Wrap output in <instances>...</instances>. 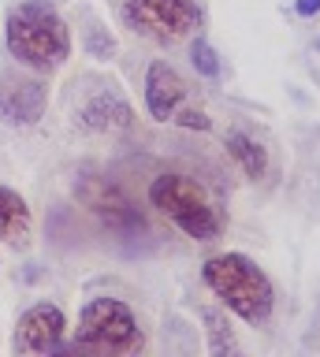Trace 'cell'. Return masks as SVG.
Segmentation results:
<instances>
[{"instance_id":"6da1fadb","label":"cell","mask_w":320,"mask_h":357,"mask_svg":"<svg viewBox=\"0 0 320 357\" xmlns=\"http://www.w3.org/2000/svg\"><path fill=\"white\" fill-rule=\"evenodd\" d=\"M4 45L30 71H52L71 56V30L49 0H26L8 11Z\"/></svg>"},{"instance_id":"7a4b0ae2","label":"cell","mask_w":320,"mask_h":357,"mask_svg":"<svg viewBox=\"0 0 320 357\" xmlns=\"http://www.w3.org/2000/svg\"><path fill=\"white\" fill-rule=\"evenodd\" d=\"M201 279L224 305L246 324H264L272 317L275 305V290L272 279L257 268V261H250L246 253H216L201 264Z\"/></svg>"},{"instance_id":"3957f363","label":"cell","mask_w":320,"mask_h":357,"mask_svg":"<svg viewBox=\"0 0 320 357\" xmlns=\"http://www.w3.org/2000/svg\"><path fill=\"white\" fill-rule=\"evenodd\" d=\"M146 350V335L138 328V317L119 298H90L79 312L75 342L63 346V354H101V357H127Z\"/></svg>"},{"instance_id":"277c9868","label":"cell","mask_w":320,"mask_h":357,"mask_svg":"<svg viewBox=\"0 0 320 357\" xmlns=\"http://www.w3.org/2000/svg\"><path fill=\"white\" fill-rule=\"evenodd\" d=\"M149 205L168 216L186 238L194 242H213L224 231V216H220L216 201L205 194L197 178L183 172H164L149 183Z\"/></svg>"},{"instance_id":"5b68a950","label":"cell","mask_w":320,"mask_h":357,"mask_svg":"<svg viewBox=\"0 0 320 357\" xmlns=\"http://www.w3.org/2000/svg\"><path fill=\"white\" fill-rule=\"evenodd\" d=\"M75 201L90 212V216L108 227L112 234H142L146 231V216H142V208L135 201L127 197V190L116 183V178H108L105 172H93V167H82L79 175H75Z\"/></svg>"},{"instance_id":"8992f818","label":"cell","mask_w":320,"mask_h":357,"mask_svg":"<svg viewBox=\"0 0 320 357\" xmlns=\"http://www.w3.org/2000/svg\"><path fill=\"white\" fill-rule=\"evenodd\" d=\"M123 22L153 41H179L201 26L197 0H123Z\"/></svg>"},{"instance_id":"52a82bcc","label":"cell","mask_w":320,"mask_h":357,"mask_svg":"<svg viewBox=\"0 0 320 357\" xmlns=\"http://www.w3.org/2000/svg\"><path fill=\"white\" fill-rule=\"evenodd\" d=\"M63 335H68V317L56 301H38L30 305L15 324V354H63Z\"/></svg>"},{"instance_id":"ba28073f","label":"cell","mask_w":320,"mask_h":357,"mask_svg":"<svg viewBox=\"0 0 320 357\" xmlns=\"http://www.w3.org/2000/svg\"><path fill=\"white\" fill-rule=\"evenodd\" d=\"M49 86L26 75H0V119L8 127H34L45 116Z\"/></svg>"},{"instance_id":"9c48e42d","label":"cell","mask_w":320,"mask_h":357,"mask_svg":"<svg viewBox=\"0 0 320 357\" xmlns=\"http://www.w3.org/2000/svg\"><path fill=\"white\" fill-rule=\"evenodd\" d=\"M183 100H186L183 75L175 71L172 63L153 60L149 71H146V112H149L157 123H168L175 112L183 108Z\"/></svg>"},{"instance_id":"30bf717a","label":"cell","mask_w":320,"mask_h":357,"mask_svg":"<svg viewBox=\"0 0 320 357\" xmlns=\"http://www.w3.org/2000/svg\"><path fill=\"white\" fill-rule=\"evenodd\" d=\"M79 123H82V130H93V134L130 130L135 127V108H130L123 97H116V93H97V97H90L82 105Z\"/></svg>"},{"instance_id":"8fae6325","label":"cell","mask_w":320,"mask_h":357,"mask_svg":"<svg viewBox=\"0 0 320 357\" xmlns=\"http://www.w3.org/2000/svg\"><path fill=\"white\" fill-rule=\"evenodd\" d=\"M34 234V212L26 197L12 186H0V242L8 245H26Z\"/></svg>"},{"instance_id":"7c38bea8","label":"cell","mask_w":320,"mask_h":357,"mask_svg":"<svg viewBox=\"0 0 320 357\" xmlns=\"http://www.w3.org/2000/svg\"><path fill=\"white\" fill-rule=\"evenodd\" d=\"M227 153L235 156L238 167H242L250 178H264V172H268V153H264L261 142L250 138L246 130H231V134H227Z\"/></svg>"},{"instance_id":"4fadbf2b","label":"cell","mask_w":320,"mask_h":357,"mask_svg":"<svg viewBox=\"0 0 320 357\" xmlns=\"http://www.w3.org/2000/svg\"><path fill=\"white\" fill-rule=\"evenodd\" d=\"M201 320H205V331H208V350H213V354H235V350H238L235 335H231V328L224 324V317H220L216 309H201Z\"/></svg>"},{"instance_id":"5bb4252c","label":"cell","mask_w":320,"mask_h":357,"mask_svg":"<svg viewBox=\"0 0 320 357\" xmlns=\"http://www.w3.org/2000/svg\"><path fill=\"white\" fill-rule=\"evenodd\" d=\"M190 60H194V67H197V75L220 78V56H216V49H213L208 41L197 38V41L190 45Z\"/></svg>"},{"instance_id":"9a60e30c","label":"cell","mask_w":320,"mask_h":357,"mask_svg":"<svg viewBox=\"0 0 320 357\" xmlns=\"http://www.w3.org/2000/svg\"><path fill=\"white\" fill-rule=\"evenodd\" d=\"M172 123H179V127H186V130H208L213 127V119H208L205 112H197V108H179L172 116Z\"/></svg>"},{"instance_id":"2e32d148","label":"cell","mask_w":320,"mask_h":357,"mask_svg":"<svg viewBox=\"0 0 320 357\" xmlns=\"http://www.w3.org/2000/svg\"><path fill=\"white\" fill-rule=\"evenodd\" d=\"M294 11H298V15H317V11H320V0H294Z\"/></svg>"}]
</instances>
